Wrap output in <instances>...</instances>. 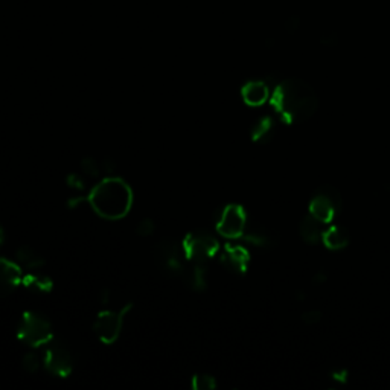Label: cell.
<instances>
[{"instance_id":"1","label":"cell","mask_w":390,"mask_h":390,"mask_svg":"<svg viewBox=\"0 0 390 390\" xmlns=\"http://www.w3.org/2000/svg\"><path fill=\"white\" fill-rule=\"evenodd\" d=\"M270 104L285 124H302L318 112L319 98L304 79L286 78L276 84L270 95Z\"/></svg>"},{"instance_id":"2","label":"cell","mask_w":390,"mask_h":390,"mask_svg":"<svg viewBox=\"0 0 390 390\" xmlns=\"http://www.w3.org/2000/svg\"><path fill=\"white\" fill-rule=\"evenodd\" d=\"M87 202L101 218L115 222L130 212L133 204V191L122 179L107 177L90 191Z\"/></svg>"},{"instance_id":"3","label":"cell","mask_w":390,"mask_h":390,"mask_svg":"<svg viewBox=\"0 0 390 390\" xmlns=\"http://www.w3.org/2000/svg\"><path fill=\"white\" fill-rule=\"evenodd\" d=\"M17 337L20 342L31 346V348H40L54 338L52 325L43 315L34 311H25L19 323Z\"/></svg>"},{"instance_id":"4","label":"cell","mask_w":390,"mask_h":390,"mask_svg":"<svg viewBox=\"0 0 390 390\" xmlns=\"http://www.w3.org/2000/svg\"><path fill=\"white\" fill-rule=\"evenodd\" d=\"M342 194L334 186L323 185L311 197L308 213H311L319 222L328 224L334 222L335 217L342 212Z\"/></svg>"},{"instance_id":"5","label":"cell","mask_w":390,"mask_h":390,"mask_svg":"<svg viewBox=\"0 0 390 390\" xmlns=\"http://www.w3.org/2000/svg\"><path fill=\"white\" fill-rule=\"evenodd\" d=\"M133 308L131 304L124 305L119 310H106L98 314V318L93 322V333L97 334L101 343L113 344L119 338L125 315Z\"/></svg>"},{"instance_id":"6","label":"cell","mask_w":390,"mask_h":390,"mask_svg":"<svg viewBox=\"0 0 390 390\" xmlns=\"http://www.w3.org/2000/svg\"><path fill=\"white\" fill-rule=\"evenodd\" d=\"M182 247L188 261L193 262H208L220 252L218 240L204 231L188 233L182 242Z\"/></svg>"},{"instance_id":"7","label":"cell","mask_w":390,"mask_h":390,"mask_svg":"<svg viewBox=\"0 0 390 390\" xmlns=\"http://www.w3.org/2000/svg\"><path fill=\"white\" fill-rule=\"evenodd\" d=\"M247 213L240 204H227L217 220V232L226 238H241L247 226Z\"/></svg>"},{"instance_id":"8","label":"cell","mask_w":390,"mask_h":390,"mask_svg":"<svg viewBox=\"0 0 390 390\" xmlns=\"http://www.w3.org/2000/svg\"><path fill=\"white\" fill-rule=\"evenodd\" d=\"M43 366L54 377L68 378L73 371V358L63 343L52 342L43 355Z\"/></svg>"},{"instance_id":"9","label":"cell","mask_w":390,"mask_h":390,"mask_svg":"<svg viewBox=\"0 0 390 390\" xmlns=\"http://www.w3.org/2000/svg\"><path fill=\"white\" fill-rule=\"evenodd\" d=\"M156 257L159 266L164 269L166 273L182 277L183 271L186 269L188 257L183 252L182 244L177 246L173 241H164L160 242L156 248Z\"/></svg>"},{"instance_id":"10","label":"cell","mask_w":390,"mask_h":390,"mask_svg":"<svg viewBox=\"0 0 390 390\" xmlns=\"http://www.w3.org/2000/svg\"><path fill=\"white\" fill-rule=\"evenodd\" d=\"M222 264L227 269L233 271L237 275H242L247 271L248 262H250V256L247 250L238 246V244H232V242H227L224 246L223 252H222Z\"/></svg>"},{"instance_id":"11","label":"cell","mask_w":390,"mask_h":390,"mask_svg":"<svg viewBox=\"0 0 390 390\" xmlns=\"http://www.w3.org/2000/svg\"><path fill=\"white\" fill-rule=\"evenodd\" d=\"M23 281L21 270L16 262L0 257V299L10 296Z\"/></svg>"},{"instance_id":"12","label":"cell","mask_w":390,"mask_h":390,"mask_svg":"<svg viewBox=\"0 0 390 390\" xmlns=\"http://www.w3.org/2000/svg\"><path fill=\"white\" fill-rule=\"evenodd\" d=\"M242 99L250 107H260L270 101V87L266 81L253 79L244 84L241 90Z\"/></svg>"},{"instance_id":"13","label":"cell","mask_w":390,"mask_h":390,"mask_svg":"<svg viewBox=\"0 0 390 390\" xmlns=\"http://www.w3.org/2000/svg\"><path fill=\"white\" fill-rule=\"evenodd\" d=\"M185 271L182 275V281L195 291H203L208 286V267L206 262H193L189 261Z\"/></svg>"},{"instance_id":"14","label":"cell","mask_w":390,"mask_h":390,"mask_svg":"<svg viewBox=\"0 0 390 390\" xmlns=\"http://www.w3.org/2000/svg\"><path fill=\"white\" fill-rule=\"evenodd\" d=\"M241 238L248 242V244H253L257 247H270L275 244L273 237H271V233L266 229V227L253 222H247L244 233H242Z\"/></svg>"},{"instance_id":"15","label":"cell","mask_w":390,"mask_h":390,"mask_svg":"<svg viewBox=\"0 0 390 390\" xmlns=\"http://www.w3.org/2000/svg\"><path fill=\"white\" fill-rule=\"evenodd\" d=\"M299 232L300 237L304 241H306L308 244H318L319 241L323 238V232H325V223L315 220L311 213H308L299 224Z\"/></svg>"},{"instance_id":"16","label":"cell","mask_w":390,"mask_h":390,"mask_svg":"<svg viewBox=\"0 0 390 390\" xmlns=\"http://www.w3.org/2000/svg\"><path fill=\"white\" fill-rule=\"evenodd\" d=\"M322 241L329 250H342L349 244L351 235L344 226H333L323 232Z\"/></svg>"},{"instance_id":"17","label":"cell","mask_w":390,"mask_h":390,"mask_svg":"<svg viewBox=\"0 0 390 390\" xmlns=\"http://www.w3.org/2000/svg\"><path fill=\"white\" fill-rule=\"evenodd\" d=\"M276 135V122L271 116H264L257 119L252 127V139L257 144H267Z\"/></svg>"},{"instance_id":"18","label":"cell","mask_w":390,"mask_h":390,"mask_svg":"<svg viewBox=\"0 0 390 390\" xmlns=\"http://www.w3.org/2000/svg\"><path fill=\"white\" fill-rule=\"evenodd\" d=\"M16 256H17V261L20 266L31 271L40 270L43 266H45V260H43V256L37 252L35 248L29 247V246L19 247Z\"/></svg>"},{"instance_id":"19","label":"cell","mask_w":390,"mask_h":390,"mask_svg":"<svg viewBox=\"0 0 390 390\" xmlns=\"http://www.w3.org/2000/svg\"><path fill=\"white\" fill-rule=\"evenodd\" d=\"M26 289L32 290V291H39V293H49L52 291L54 289V282L48 275L39 273L37 270H32L31 273H28L26 276H23V281H21Z\"/></svg>"},{"instance_id":"20","label":"cell","mask_w":390,"mask_h":390,"mask_svg":"<svg viewBox=\"0 0 390 390\" xmlns=\"http://www.w3.org/2000/svg\"><path fill=\"white\" fill-rule=\"evenodd\" d=\"M191 386L195 390H213L217 387V381L212 375L208 373H197L191 380Z\"/></svg>"},{"instance_id":"21","label":"cell","mask_w":390,"mask_h":390,"mask_svg":"<svg viewBox=\"0 0 390 390\" xmlns=\"http://www.w3.org/2000/svg\"><path fill=\"white\" fill-rule=\"evenodd\" d=\"M81 171H83V174L87 175V177L97 179L102 174V165L92 157H86L81 160Z\"/></svg>"},{"instance_id":"22","label":"cell","mask_w":390,"mask_h":390,"mask_svg":"<svg viewBox=\"0 0 390 390\" xmlns=\"http://www.w3.org/2000/svg\"><path fill=\"white\" fill-rule=\"evenodd\" d=\"M40 363H41V358L34 354V352H28V354L23 355L21 358V366H23V369L29 373H34L40 369Z\"/></svg>"},{"instance_id":"23","label":"cell","mask_w":390,"mask_h":390,"mask_svg":"<svg viewBox=\"0 0 390 390\" xmlns=\"http://www.w3.org/2000/svg\"><path fill=\"white\" fill-rule=\"evenodd\" d=\"M154 229H156V226H154V223L151 222V220L150 218H145V220H142L141 223L137 224L136 232L141 235V237H150V235H153Z\"/></svg>"},{"instance_id":"24","label":"cell","mask_w":390,"mask_h":390,"mask_svg":"<svg viewBox=\"0 0 390 390\" xmlns=\"http://www.w3.org/2000/svg\"><path fill=\"white\" fill-rule=\"evenodd\" d=\"M302 320H304L306 325H315L322 320V313L318 310H311L302 314Z\"/></svg>"},{"instance_id":"25","label":"cell","mask_w":390,"mask_h":390,"mask_svg":"<svg viewBox=\"0 0 390 390\" xmlns=\"http://www.w3.org/2000/svg\"><path fill=\"white\" fill-rule=\"evenodd\" d=\"M68 185L72 189H77V191L84 189V182H83V179L79 177V174H70L68 177Z\"/></svg>"},{"instance_id":"26","label":"cell","mask_w":390,"mask_h":390,"mask_svg":"<svg viewBox=\"0 0 390 390\" xmlns=\"http://www.w3.org/2000/svg\"><path fill=\"white\" fill-rule=\"evenodd\" d=\"M108 300H110V293H108V290L101 291V304H102V305H107Z\"/></svg>"},{"instance_id":"27","label":"cell","mask_w":390,"mask_h":390,"mask_svg":"<svg viewBox=\"0 0 390 390\" xmlns=\"http://www.w3.org/2000/svg\"><path fill=\"white\" fill-rule=\"evenodd\" d=\"M296 26H298V19L296 17H291L290 20H289V31H294V29H296Z\"/></svg>"},{"instance_id":"28","label":"cell","mask_w":390,"mask_h":390,"mask_svg":"<svg viewBox=\"0 0 390 390\" xmlns=\"http://www.w3.org/2000/svg\"><path fill=\"white\" fill-rule=\"evenodd\" d=\"M5 241V232H3V227L0 226V244Z\"/></svg>"}]
</instances>
